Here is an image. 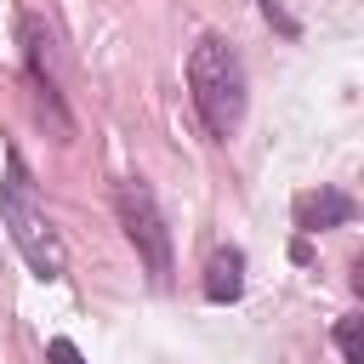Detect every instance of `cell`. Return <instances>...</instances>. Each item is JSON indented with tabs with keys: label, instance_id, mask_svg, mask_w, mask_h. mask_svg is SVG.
<instances>
[{
	"label": "cell",
	"instance_id": "cell-2",
	"mask_svg": "<svg viewBox=\"0 0 364 364\" xmlns=\"http://www.w3.org/2000/svg\"><path fill=\"white\" fill-rule=\"evenodd\" d=\"M0 222L11 233V245L23 250V262L34 267V279H63L68 273V256H63V239L34 193V176L23 165V154H6V176H0Z\"/></svg>",
	"mask_w": 364,
	"mask_h": 364
},
{
	"label": "cell",
	"instance_id": "cell-9",
	"mask_svg": "<svg viewBox=\"0 0 364 364\" xmlns=\"http://www.w3.org/2000/svg\"><path fill=\"white\" fill-rule=\"evenodd\" d=\"M262 11H267V23H279L284 34H296V17H284V6H279V0H262Z\"/></svg>",
	"mask_w": 364,
	"mask_h": 364
},
{
	"label": "cell",
	"instance_id": "cell-7",
	"mask_svg": "<svg viewBox=\"0 0 364 364\" xmlns=\"http://www.w3.org/2000/svg\"><path fill=\"white\" fill-rule=\"evenodd\" d=\"M358 324H364L358 313H347V318L336 324V347H341V358H347V364H364V336H358Z\"/></svg>",
	"mask_w": 364,
	"mask_h": 364
},
{
	"label": "cell",
	"instance_id": "cell-8",
	"mask_svg": "<svg viewBox=\"0 0 364 364\" xmlns=\"http://www.w3.org/2000/svg\"><path fill=\"white\" fill-rule=\"evenodd\" d=\"M46 353H51V364H85V358H80V347H74L68 336H57V341H51Z\"/></svg>",
	"mask_w": 364,
	"mask_h": 364
},
{
	"label": "cell",
	"instance_id": "cell-4",
	"mask_svg": "<svg viewBox=\"0 0 364 364\" xmlns=\"http://www.w3.org/2000/svg\"><path fill=\"white\" fill-rule=\"evenodd\" d=\"M23 46H28V91H34L40 114H51V125H57V142H68V136H74V119H68V108H63V91H57V80H51V57H46L51 34H46V23H40V17H23Z\"/></svg>",
	"mask_w": 364,
	"mask_h": 364
},
{
	"label": "cell",
	"instance_id": "cell-6",
	"mask_svg": "<svg viewBox=\"0 0 364 364\" xmlns=\"http://www.w3.org/2000/svg\"><path fill=\"white\" fill-rule=\"evenodd\" d=\"M239 296H245V250H239V245H222V250H210V262H205V301L228 307V301H239Z\"/></svg>",
	"mask_w": 364,
	"mask_h": 364
},
{
	"label": "cell",
	"instance_id": "cell-3",
	"mask_svg": "<svg viewBox=\"0 0 364 364\" xmlns=\"http://www.w3.org/2000/svg\"><path fill=\"white\" fill-rule=\"evenodd\" d=\"M114 210H119V228H125V239L136 245L142 267L154 273V284H171V228H165V210H159L154 188H148L142 176L114 182Z\"/></svg>",
	"mask_w": 364,
	"mask_h": 364
},
{
	"label": "cell",
	"instance_id": "cell-1",
	"mask_svg": "<svg viewBox=\"0 0 364 364\" xmlns=\"http://www.w3.org/2000/svg\"><path fill=\"white\" fill-rule=\"evenodd\" d=\"M188 97H193V114L205 119V131L216 142H228L245 119V63L239 51L222 40V34H199L193 51H188Z\"/></svg>",
	"mask_w": 364,
	"mask_h": 364
},
{
	"label": "cell",
	"instance_id": "cell-5",
	"mask_svg": "<svg viewBox=\"0 0 364 364\" xmlns=\"http://www.w3.org/2000/svg\"><path fill=\"white\" fill-rule=\"evenodd\" d=\"M353 193H341V188H318V193H301L296 199V228L301 233H324V228H347L353 222Z\"/></svg>",
	"mask_w": 364,
	"mask_h": 364
}]
</instances>
